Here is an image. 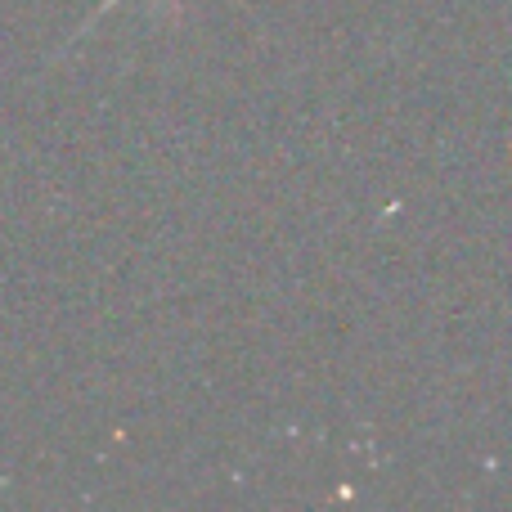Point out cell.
Instances as JSON below:
<instances>
[{"label": "cell", "mask_w": 512, "mask_h": 512, "mask_svg": "<svg viewBox=\"0 0 512 512\" xmlns=\"http://www.w3.org/2000/svg\"><path fill=\"white\" fill-rule=\"evenodd\" d=\"M113 5H117V0H99V9H95V14H90V18H86V23H81V27H77V36H72V45H77V41H81V36H86V32H90V27H95V23H99V18H104V14H108V9H113ZM180 5H185V0H162V9H167V14H171V18H176V14H180Z\"/></svg>", "instance_id": "cell-1"}]
</instances>
